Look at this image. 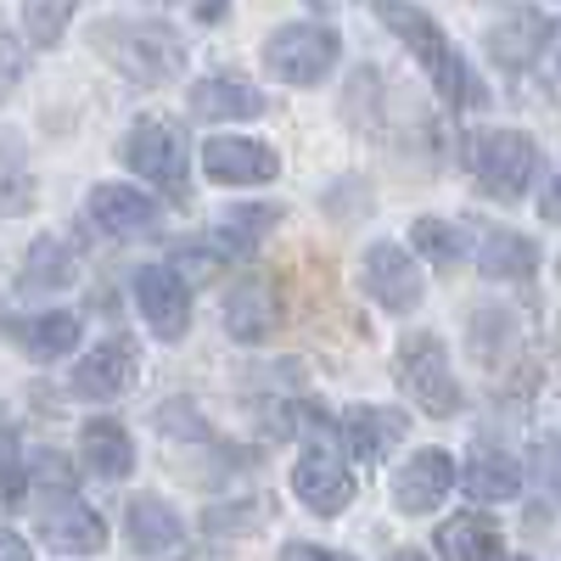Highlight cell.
I'll return each instance as SVG.
<instances>
[{"label":"cell","mask_w":561,"mask_h":561,"mask_svg":"<svg viewBox=\"0 0 561 561\" xmlns=\"http://www.w3.org/2000/svg\"><path fill=\"white\" fill-rule=\"evenodd\" d=\"M90 39H96V51L129 73L135 84H158L169 79L180 62H185V45L174 39V28L163 23H124V18H102L96 28H90Z\"/></svg>","instance_id":"cell-2"},{"label":"cell","mask_w":561,"mask_h":561,"mask_svg":"<svg viewBox=\"0 0 561 561\" xmlns=\"http://www.w3.org/2000/svg\"><path fill=\"white\" fill-rule=\"evenodd\" d=\"M472 174L489 197H505L517 203L528 185L539 180V147L517 129H489L478 147H472Z\"/></svg>","instance_id":"cell-5"},{"label":"cell","mask_w":561,"mask_h":561,"mask_svg":"<svg viewBox=\"0 0 561 561\" xmlns=\"http://www.w3.org/2000/svg\"><path fill=\"white\" fill-rule=\"evenodd\" d=\"M34 483L45 489V494H73V466L62 460V455H34Z\"/></svg>","instance_id":"cell-29"},{"label":"cell","mask_w":561,"mask_h":561,"mask_svg":"<svg viewBox=\"0 0 561 561\" xmlns=\"http://www.w3.org/2000/svg\"><path fill=\"white\" fill-rule=\"evenodd\" d=\"M460 483H466V494H472L478 505H505V500L523 494V466L511 460L505 449H472Z\"/></svg>","instance_id":"cell-17"},{"label":"cell","mask_w":561,"mask_h":561,"mask_svg":"<svg viewBox=\"0 0 561 561\" xmlns=\"http://www.w3.org/2000/svg\"><path fill=\"white\" fill-rule=\"evenodd\" d=\"M539 478L561 494V438H550V444L539 449Z\"/></svg>","instance_id":"cell-30"},{"label":"cell","mask_w":561,"mask_h":561,"mask_svg":"<svg viewBox=\"0 0 561 561\" xmlns=\"http://www.w3.org/2000/svg\"><path fill=\"white\" fill-rule=\"evenodd\" d=\"M275 320L280 314H275V298L264 287H237L230 304H225V332L242 337V343H264L275 332Z\"/></svg>","instance_id":"cell-25"},{"label":"cell","mask_w":561,"mask_h":561,"mask_svg":"<svg viewBox=\"0 0 561 561\" xmlns=\"http://www.w3.org/2000/svg\"><path fill=\"white\" fill-rule=\"evenodd\" d=\"M7 561H28V550H23V539H18V534H7Z\"/></svg>","instance_id":"cell-34"},{"label":"cell","mask_w":561,"mask_h":561,"mask_svg":"<svg viewBox=\"0 0 561 561\" xmlns=\"http://www.w3.org/2000/svg\"><path fill=\"white\" fill-rule=\"evenodd\" d=\"M337 57H343V39L325 23H280L264 39V68L287 84H320L337 68Z\"/></svg>","instance_id":"cell-4"},{"label":"cell","mask_w":561,"mask_h":561,"mask_svg":"<svg viewBox=\"0 0 561 561\" xmlns=\"http://www.w3.org/2000/svg\"><path fill=\"white\" fill-rule=\"evenodd\" d=\"M359 280H365V293L377 298L382 309H393V314H410L421 304V293H427V280H421L415 259L399 242H370L365 248V264H359Z\"/></svg>","instance_id":"cell-8"},{"label":"cell","mask_w":561,"mask_h":561,"mask_svg":"<svg viewBox=\"0 0 561 561\" xmlns=\"http://www.w3.org/2000/svg\"><path fill=\"white\" fill-rule=\"evenodd\" d=\"M539 208H545V219H556L561 225V174L545 185V197H539Z\"/></svg>","instance_id":"cell-32"},{"label":"cell","mask_w":561,"mask_h":561,"mask_svg":"<svg viewBox=\"0 0 561 561\" xmlns=\"http://www.w3.org/2000/svg\"><path fill=\"white\" fill-rule=\"evenodd\" d=\"M124 163L163 185V192H185V135L163 118H135L129 135H124Z\"/></svg>","instance_id":"cell-6"},{"label":"cell","mask_w":561,"mask_h":561,"mask_svg":"<svg viewBox=\"0 0 561 561\" xmlns=\"http://www.w3.org/2000/svg\"><path fill=\"white\" fill-rule=\"evenodd\" d=\"M225 7H230V0H203L197 18H203V23H214V18H225Z\"/></svg>","instance_id":"cell-33"},{"label":"cell","mask_w":561,"mask_h":561,"mask_svg":"<svg viewBox=\"0 0 561 561\" xmlns=\"http://www.w3.org/2000/svg\"><path fill=\"white\" fill-rule=\"evenodd\" d=\"M478 264H483V275H494V280H528L534 264H539V248H534L528 237H517V230H489Z\"/></svg>","instance_id":"cell-24"},{"label":"cell","mask_w":561,"mask_h":561,"mask_svg":"<svg viewBox=\"0 0 561 561\" xmlns=\"http://www.w3.org/2000/svg\"><path fill=\"white\" fill-rule=\"evenodd\" d=\"M79 314L51 309V314H34V320H12V337L23 343L28 359H62L68 348H79Z\"/></svg>","instance_id":"cell-22"},{"label":"cell","mask_w":561,"mask_h":561,"mask_svg":"<svg viewBox=\"0 0 561 561\" xmlns=\"http://www.w3.org/2000/svg\"><path fill=\"white\" fill-rule=\"evenodd\" d=\"M79 275V264L68 259L62 242H34L28 248V264H23V287H68Z\"/></svg>","instance_id":"cell-27"},{"label":"cell","mask_w":561,"mask_h":561,"mask_svg":"<svg viewBox=\"0 0 561 561\" xmlns=\"http://www.w3.org/2000/svg\"><path fill=\"white\" fill-rule=\"evenodd\" d=\"M192 113L208 118V124H230V118H259L264 113V96L237 79V73H214V79H197L192 84Z\"/></svg>","instance_id":"cell-15"},{"label":"cell","mask_w":561,"mask_h":561,"mask_svg":"<svg viewBox=\"0 0 561 561\" xmlns=\"http://www.w3.org/2000/svg\"><path fill=\"white\" fill-rule=\"evenodd\" d=\"M410 248H415L421 259H433L438 270H449L455 259H466L460 225H444V219H415V225H410Z\"/></svg>","instance_id":"cell-26"},{"label":"cell","mask_w":561,"mask_h":561,"mask_svg":"<svg viewBox=\"0 0 561 561\" xmlns=\"http://www.w3.org/2000/svg\"><path fill=\"white\" fill-rule=\"evenodd\" d=\"M135 343H124V337H107V343H96V348H84V359L73 365V393L79 399H118L124 388H129V377H135Z\"/></svg>","instance_id":"cell-13"},{"label":"cell","mask_w":561,"mask_h":561,"mask_svg":"<svg viewBox=\"0 0 561 561\" xmlns=\"http://www.w3.org/2000/svg\"><path fill=\"white\" fill-rule=\"evenodd\" d=\"M280 561H348V556H332V550H320V545H287V550H280Z\"/></svg>","instance_id":"cell-31"},{"label":"cell","mask_w":561,"mask_h":561,"mask_svg":"<svg viewBox=\"0 0 561 561\" xmlns=\"http://www.w3.org/2000/svg\"><path fill=\"white\" fill-rule=\"evenodd\" d=\"M73 7H79V0H28V7H23L28 39L34 45H57L62 28H68V18H73Z\"/></svg>","instance_id":"cell-28"},{"label":"cell","mask_w":561,"mask_h":561,"mask_svg":"<svg viewBox=\"0 0 561 561\" xmlns=\"http://www.w3.org/2000/svg\"><path fill=\"white\" fill-rule=\"evenodd\" d=\"M135 304L147 314V325L163 337V343H180L192 332V287L174 264H147L135 275Z\"/></svg>","instance_id":"cell-7"},{"label":"cell","mask_w":561,"mask_h":561,"mask_svg":"<svg viewBox=\"0 0 561 561\" xmlns=\"http://www.w3.org/2000/svg\"><path fill=\"white\" fill-rule=\"evenodd\" d=\"M449 489H455V460L444 449H415L393 478V505L404 517H427V511L444 505Z\"/></svg>","instance_id":"cell-11"},{"label":"cell","mask_w":561,"mask_h":561,"mask_svg":"<svg viewBox=\"0 0 561 561\" xmlns=\"http://www.w3.org/2000/svg\"><path fill=\"white\" fill-rule=\"evenodd\" d=\"M388 561H421V556H415V550H399V556H388Z\"/></svg>","instance_id":"cell-35"},{"label":"cell","mask_w":561,"mask_h":561,"mask_svg":"<svg viewBox=\"0 0 561 561\" xmlns=\"http://www.w3.org/2000/svg\"><path fill=\"white\" fill-rule=\"evenodd\" d=\"M393 377H399V388L415 399V410L421 415H455L466 399H460V382H455V370H449V354H444V343L438 337H404L399 343V359H393Z\"/></svg>","instance_id":"cell-3"},{"label":"cell","mask_w":561,"mask_h":561,"mask_svg":"<svg viewBox=\"0 0 561 561\" xmlns=\"http://www.w3.org/2000/svg\"><path fill=\"white\" fill-rule=\"evenodd\" d=\"M511 561H528V556H511Z\"/></svg>","instance_id":"cell-36"},{"label":"cell","mask_w":561,"mask_h":561,"mask_svg":"<svg viewBox=\"0 0 561 561\" xmlns=\"http://www.w3.org/2000/svg\"><path fill=\"white\" fill-rule=\"evenodd\" d=\"M203 169L214 185H264L280 174V158L264 140H242V135H214L203 147Z\"/></svg>","instance_id":"cell-12"},{"label":"cell","mask_w":561,"mask_h":561,"mask_svg":"<svg viewBox=\"0 0 561 561\" xmlns=\"http://www.w3.org/2000/svg\"><path fill=\"white\" fill-rule=\"evenodd\" d=\"M90 219H96L107 237H118V242H147V237H158V230H163V208L147 192L124 185V180L96 185V192H90Z\"/></svg>","instance_id":"cell-9"},{"label":"cell","mask_w":561,"mask_h":561,"mask_svg":"<svg viewBox=\"0 0 561 561\" xmlns=\"http://www.w3.org/2000/svg\"><path fill=\"white\" fill-rule=\"evenodd\" d=\"M370 12H377V18L410 45V51H415V62L427 68V79L438 84L444 102H455V107H483V102H489V90L478 84V73L466 68V57L444 39V28L421 12V7H410V0H370Z\"/></svg>","instance_id":"cell-1"},{"label":"cell","mask_w":561,"mask_h":561,"mask_svg":"<svg viewBox=\"0 0 561 561\" xmlns=\"http://www.w3.org/2000/svg\"><path fill=\"white\" fill-rule=\"evenodd\" d=\"M124 528H129V545H135L140 556L180 550V539H185L180 517H174V511H169L158 494H135V500L124 505Z\"/></svg>","instance_id":"cell-16"},{"label":"cell","mask_w":561,"mask_h":561,"mask_svg":"<svg viewBox=\"0 0 561 561\" xmlns=\"http://www.w3.org/2000/svg\"><path fill=\"white\" fill-rule=\"evenodd\" d=\"M39 534H45V545H51V550H62V556H96V550L107 545V528H102V517H96L90 505H79V500L57 505L51 517L39 523Z\"/></svg>","instance_id":"cell-19"},{"label":"cell","mask_w":561,"mask_h":561,"mask_svg":"<svg viewBox=\"0 0 561 561\" xmlns=\"http://www.w3.org/2000/svg\"><path fill=\"white\" fill-rule=\"evenodd\" d=\"M275 219H280V208H259V203L225 208V219H219V230L208 237V248L219 253V264H225V259H253Z\"/></svg>","instance_id":"cell-20"},{"label":"cell","mask_w":561,"mask_h":561,"mask_svg":"<svg viewBox=\"0 0 561 561\" xmlns=\"http://www.w3.org/2000/svg\"><path fill=\"white\" fill-rule=\"evenodd\" d=\"M550 34H556L550 18L534 12V7H523V12H511V18H500L489 28V57L500 68H534V57L550 45Z\"/></svg>","instance_id":"cell-14"},{"label":"cell","mask_w":561,"mask_h":561,"mask_svg":"<svg viewBox=\"0 0 561 561\" xmlns=\"http://www.w3.org/2000/svg\"><path fill=\"white\" fill-rule=\"evenodd\" d=\"M438 556L444 561H500V528L483 511H460L438 528Z\"/></svg>","instance_id":"cell-21"},{"label":"cell","mask_w":561,"mask_h":561,"mask_svg":"<svg viewBox=\"0 0 561 561\" xmlns=\"http://www.w3.org/2000/svg\"><path fill=\"white\" fill-rule=\"evenodd\" d=\"M404 427L410 421L399 415V410H377V404H354L348 415H343V444L359 455V460H382L399 438H404Z\"/></svg>","instance_id":"cell-18"},{"label":"cell","mask_w":561,"mask_h":561,"mask_svg":"<svg viewBox=\"0 0 561 561\" xmlns=\"http://www.w3.org/2000/svg\"><path fill=\"white\" fill-rule=\"evenodd\" d=\"M79 449H84V466L96 478H129V466H135V444L129 433L118 427V421H84V433H79Z\"/></svg>","instance_id":"cell-23"},{"label":"cell","mask_w":561,"mask_h":561,"mask_svg":"<svg viewBox=\"0 0 561 561\" xmlns=\"http://www.w3.org/2000/svg\"><path fill=\"white\" fill-rule=\"evenodd\" d=\"M293 489L298 500L314 511V517H337V511L354 500V478H348V466L325 449V444H309L293 466Z\"/></svg>","instance_id":"cell-10"}]
</instances>
